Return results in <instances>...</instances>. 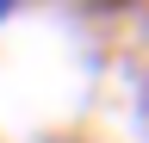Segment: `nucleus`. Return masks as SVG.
Here are the masks:
<instances>
[{
  "instance_id": "nucleus-1",
  "label": "nucleus",
  "mask_w": 149,
  "mask_h": 143,
  "mask_svg": "<svg viewBox=\"0 0 149 143\" xmlns=\"http://www.w3.org/2000/svg\"><path fill=\"white\" fill-rule=\"evenodd\" d=\"M6 19H13V0H0V25H6Z\"/></svg>"
}]
</instances>
